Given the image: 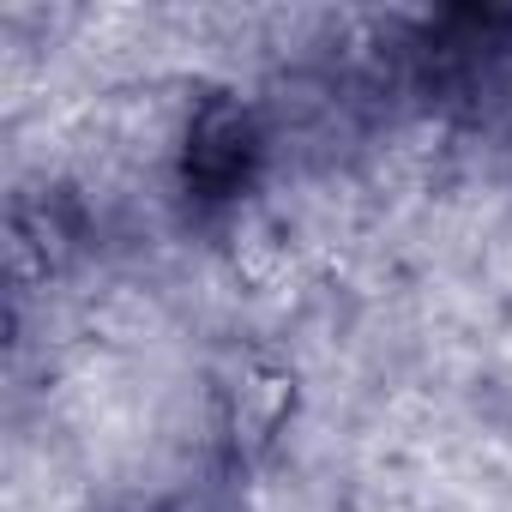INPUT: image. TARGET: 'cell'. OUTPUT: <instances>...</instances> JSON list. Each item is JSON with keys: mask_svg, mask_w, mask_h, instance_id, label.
<instances>
[{"mask_svg": "<svg viewBox=\"0 0 512 512\" xmlns=\"http://www.w3.org/2000/svg\"><path fill=\"white\" fill-rule=\"evenodd\" d=\"M247 169V121L235 109H211L193 127V151H187V175L211 193L235 187V175Z\"/></svg>", "mask_w": 512, "mask_h": 512, "instance_id": "obj_1", "label": "cell"}]
</instances>
